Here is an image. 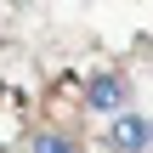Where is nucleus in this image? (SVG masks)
Returning a JSON list of instances; mask_svg holds the SVG:
<instances>
[{"mask_svg": "<svg viewBox=\"0 0 153 153\" xmlns=\"http://www.w3.org/2000/svg\"><path fill=\"white\" fill-rule=\"evenodd\" d=\"M108 148H119V153H148V119L119 108L114 125H108Z\"/></svg>", "mask_w": 153, "mask_h": 153, "instance_id": "nucleus-1", "label": "nucleus"}, {"mask_svg": "<svg viewBox=\"0 0 153 153\" xmlns=\"http://www.w3.org/2000/svg\"><path fill=\"white\" fill-rule=\"evenodd\" d=\"M85 108H97V114H119V108H125V79H119V74H97V79L85 85Z\"/></svg>", "mask_w": 153, "mask_h": 153, "instance_id": "nucleus-2", "label": "nucleus"}, {"mask_svg": "<svg viewBox=\"0 0 153 153\" xmlns=\"http://www.w3.org/2000/svg\"><path fill=\"white\" fill-rule=\"evenodd\" d=\"M28 153H74V142H68V136H57V131H40V136L28 142Z\"/></svg>", "mask_w": 153, "mask_h": 153, "instance_id": "nucleus-3", "label": "nucleus"}]
</instances>
